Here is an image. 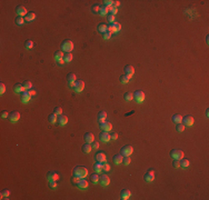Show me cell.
I'll return each mask as SVG.
<instances>
[{"label":"cell","mask_w":209,"mask_h":200,"mask_svg":"<svg viewBox=\"0 0 209 200\" xmlns=\"http://www.w3.org/2000/svg\"><path fill=\"white\" fill-rule=\"evenodd\" d=\"M145 180L147 182H151V181L155 180V172L154 170H149L146 175H145Z\"/></svg>","instance_id":"4fadbf2b"},{"label":"cell","mask_w":209,"mask_h":200,"mask_svg":"<svg viewBox=\"0 0 209 200\" xmlns=\"http://www.w3.org/2000/svg\"><path fill=\"white\" fill-rule=\"evenodd\" d=\"M35 19H36V13H34V12H28V15L25 17V20L27 22H31Z\"/></svg>","instance_id":"484cf974"},{"label":"cell","mask_w":209,"mask_h":200,"mask_svg":"<svg viewBox=\"0 0 209 200\" xmlns=\"http://www.w3.org/2000/svg\"><path fill=\"white\" fill-rule=\"evenodd\" d=\"M103 5H105V7L109 8V7H111V6H113V1L112 0H105V1H103Z\"/></svg>","instance_id":"60d3db41"},{"label":"cell","mask_w":209,"mask_h":200,"mask_svg":"<svg viewBox=\"0 0 209 200\" xmlns=\"http://www.w3.org/2000/svg\"><path fill=\"white\" fill-rule=\"evenodd\" d=\"M74 49V42L71 40H65L61 45V50L66 52H71Z\"/></svg>","instance_id":"7a4b0ae2"},{"label":"cell","mask_w":209,"mask_h":200,"mask_svg":"<svg viewBox=\"0 0 209 200\" xmlns=\"http://www.w3.org/2000/svg\"><path fill=\"white\" fill-rule=\"evenodd\" d=\"M63 52H62V50H58V51H56V53H55V59H56V61H59V60H61V59H63Z\"/></svg>","instance_id":"83f0119b"},{"label":"cell","mask_w":209,"mask_h":200,"mask_svg":"<svg viewBox=\"0 0 209 200\" xmlns=\"http://www.w3.org/2000/svg\"><path fill=\"white\" fill-rule=\"evenodd\" d=\"M108 12H110V15H113V16H115L116 13L118 12V9H117L116 7H113V6H111V7L108 8Z\"/></svg>","instance_id":"f35d334b"},{"label":"cell","mask_w":209,"mask_h":200,"mask_svg":"<svg viewBox=\"0 0 209 200\" xmlns=\"http://www.w3.org/2000/svg\"><path fill=\"white\" fill-rule=\"evenodd\" d=\"M74 176L80 177V178H86V177L88 176V169L85 168V167H82V166H78V167L74 168Z\"/></svg>","instance_id":"6da1fadb"},{"label":"cell","mask_w":209,"mask_h":200,"mask_svg":"<svg viewBox=\"0 0 209 200\" xmlns=\"http://www.w3.org/2000/svg\"><path fill=\"white\" fill-rule=\"evenodd\" d=\"M57 120H58V118H57V115H56V113H52V115L49 116V121H50V123H55Z\"/></svg>","instance_id":"74e56055"},{"label":"cell","mask_w":209,"mask_h":200,"mask_svg":"<svg viewBox=\"0 0 209 200\" xmlns=\"http://www.w3.org/2000/svg\"><path fill=\"white\" fill-rule=\"evenodd\" d=\"M53 113H56L57 116H60L61 113H62V109H61L60 107H56V108H55V112H53Z\"/></svg>","instance_id":"bcb514c9"},{"label":"cell","mask_w":209,"mask_h":200,"mask_svg":"<svg viewBox=\"0 0 209 200\" xmlns=\"http://www.w3.org/2000/svg\"><path fill=\"white\" fill-rule=\"evenodd\" d=\"M72 88H74V90L76 92H81L82 90H84V88H85V82L82 81V80H78V81L74 82V84L72 86Z\"/></svg>","instance_id":"5b68a950"},{"label":"cell","mask_w":209,"mask_h":200,"mask_svg":"<svg viewBox=\"0 0 209 200\" xmlns=\"http://www.w3.org/2000/svg\"><path fill=\"white\" fill-rule=\"evenodd\" d=\"M30 99H31V96H30L29 91H26V90H25V91L21 94V101L24 102V104H27V102H29Z\"/></svg>","instance_id":"5bb4252c"},{"label":"cell","mask_w":209,"mask_h":200,"mask_svg":"<svg viewBox=\"0 0 209 200\" xmlns=\"http://www.w3.org/2000/svg\"><path fill=\"white\" fill-rule=\"evenodd\" d=\"M22 86H24L25 90H30L31 89V87H32V83L30 81H25L24 83H22Z\"/></svg>","instance_id":"e575fe53"},{"label":"cell","mask_w":209,"mask_h":200,"mask_svg":"<svg viewBox=\"0 0 209 200\" xmlns=\"http://www.w3.org/2000/svg\"><path fill=\"white\" fill-rule=\"evenodd\" d=\"M6 92V86L5 83H0V94H3Z\"/></svg>","instance_id":"f907efd6"},{"label":"cell","mask_w":209,"mask_h":200,"mask_svg":"<svg viewBox=\"0 0 209 200\" xmlns=\"http://www.w3.org/2000/svg\"><path fill=\"white\" fill-rule=\"evenodd\" d=\"M130 161H131V160H130V156H126L125 158H123V165H125V166H128V165L130 164Z\"/></svg>","instance_id":"ee69618b"},{"label":"cell","mask_w":209,"mask_h":200,"mask_svg":"<svg viewBox=\"0 0 209 200\" xmlns=\"http://www.w3.org/2000/svg\"><path fill=\"white\" fill-rule=\"evenodd\" d=\"M99 10H100V7H99V6H94V7H92V11H94L95 13H98Z\"/></svg>","instance_id":"f5cc1de1"},{"label":"cell","mask_w":209,"mask_h":200,"mask_svg":"<svg viewBox=\"0 0 209 200\" xmlns=\"http://www.w3.org/2000/svg\"><path fill=\"white\" fill-rule=\"evenodd\" d=\"M47 178H48L49 182H50V181H57L58 179H59V175H58L57 172H55V171H51V172L48 174Z\"/></svg>","instance_id":"2e32d148"},{"label":"cell","mask_w":209,"mask_h":200,"mask_svg":"<svg viewBox=\"0 0 209 200\" xmlns=\"http://www.w3.org/2000/svg\"><path fill=\"white\" fill-rule=\"evenodd\" d=\"M134 73H135V69H134L132 66H127V67L125 68V75L128 76L129 78H131L132 76H134Z\"/></svg>","instance_id":"ac0fdd59"},{"label":"cell","mask_w":209,"mask_h":200,"mask_svg":"<svg viewBox=\"0 0 209 200\" xmlns=\"http://www.w3.org/2000/svg\"><path fill=\"white\" fill-rule=\"evenodd\" d=\"M100 128L103 131H110L112 129V125L108 121H103V122H100Z\"/></svg>","instance_id":"8fae6325"},{"label":"cell","mask_w":209,"mask_h":200,"mask_svg":"<svg viewBox=\"0 0 209 200\" xmlns=\"http://www.w3.org/2000/svg\"><path fill=\"white\" fill-rule=\"evenodd\" d=\"M120 30H121V24H119V22H116V21L108 27V31L111 32V34H117V32H119Z\"/></svg>","instance_id":"277c9868"},{"label":"cell","mask_w":209,"mask_h":200,"mask_svg":"<svg viewBox=\"0 0 209 200\" xmlns=\"http://www.w3.org/2000/svg\"><path fill=\"white\" fill-rule=\"evenodd\" d=\"M58 122H59V125H60V126L67 125V122H68L67 116H65V115H60V116L58 117Z\"/></svg>","instance_id":"cb8c5ba5"},{"label":"cell","mask_w":209,"mask_h":200,"mask_svg":"<svg viewBox=\"0 0 209 200\" xmlns=\"http://www.w3.org/2000/svg\"><path fill=\"white\" fill-rule=\"evenodd\" d=\"M100 16H106L107 13H108V8L107 7H102V8H100V10H99V12H98Z\"/></svg>","instance_id":"8d00e7d4"},{"label":"cell","mask_w":209,"mask_h":200,"mask_svg":"<svg viewBox=\"0 0 209 200\" xmlns=\"http://www.w3.org/2000/svg\"><path fill=\"white\" fill-rule=\"evenodd\" d=\"M118 6H120V1H118V0H116V1H113V7L117 8Z\"/></svg>","instance_id":"94428289"},{"label":"cell","mask_w":209,"mask_h":200,"mask_svg":"<svg viewBox=\"0 0 209 200\" xmlns=\"http://www.w3.org/2000/svg\"><path fill=\"white\" fill-rule=\"evenodd\" d=\"M173 167H175V168H179V167H180V162H179V160H175V162H173Z\"/></svg>","instance_id":"680465c9"},{"label":"cell","mask_w":209,"mask_h":200,"mask_svg":"<svg viewBox=\"0 0 209 200\" xmlns=\"http://www.w3.org/2000/svg\"><path fill=\"white\" fill-rule=\"evenodd\" d=\"M26 47H27V49L34 48V42H32V41H30V40H28V41H27V44H26Z\"/></svg>","instance_id":"681fc988"},{"label":"cell","mask_w":209,"mask_h":200,"mask_svg":"<svg viewBox=\"0 0 209 200\" xmlns=\"http://www.w3.org/2000/svg\"><path fill=\"white\" fill-rule=\"evenodd\" d=\"M85 140H86L87 143H92L95 141V136L91 132H87L85 135Z\"/></svg>","instance_id":"ffe728a7"},{"label":"cell","mask_w":209,"mask_h":200,"mask_svg":"<svg viewBox=\"0 0 209 200\" xmlns=\"http://www.w3.org/2000/svg\"><path fill=\"white\" fill-rule=\"evenodd\" d=\"M17 13L19 15V17H22V16H27L28 12H27V9L24 7V6H19L17 8Z\"/></svg>","instance_id":"7402d4cb"},{"label":"cell","mask_w":209,"mask_h":200,"mask_svg":"<svg viewBox=\"0 0 209 200\" xmlns=\"http://www.w3.org/2000/svg\"><path fill=\"white\" fill-rule=\"evenodd\" d=\"M9 116H10V115L7 112V111H3V112L1 113V117H2L3 119H7V118H9Z\"/></svg>","instance_id":"db71d44e"},{"label":"cell","mask_w":209,"mask_h":200,"mask_svg":"<svg viewBox=\"0 0 209 200\" xmlns=\"http://www.w3.org/2000/svg\"><path fill=\"white\" fill-rule=\"evenodd\" d=\"M29 94H30V96H35V94H36V91H35V90H32V89H30L29 90Z\"/></svg>","instance_id":"6125c7cd"},{"label":"cell","mask_w":209,"mask_h":200,"mask_svg":"<svg viewBox=\"0 0 209 200\" xmlns=\"http://www.w3.org/2000/svg\"><path fill=\"white\" fill-rule=\"evenodd\" d=\"M97 29H98V31L100 32V34H105V32L108 31V26H107L106 24H99L98 27H97Z\"/></svg>","instance_id":"d6986e66"},{"label":"cell","mask_w":209,"mask_h":200,"mask_svg":"<svg viewBox=\"0 0 209 200\" xmlns=\"http://www.w3.org/2000/svg\"><path fill=\"white\" fill-rule=\"evenodd\" d=\"M179 162H180V167H181V168H187V167L190 165L189 160H188V159H184V158L179 160Z\"/></svg>","instance_id":"f1b7e54d"},{"label":"cell","mask_w":209,"mask_h":200,"mask_svg":"<svg viewBox=\"0 0 209 200\" xmlns=\"http://www.w3.org/2000/svg\"><path fill=\"white\" fill-rule=\"evenodd\" d=\"M123 154H116V156H113V162H115L116 165H120L123 164Z\"/></svg>","instance_id":"d4e9b609"},{"label":"cell","mask_w":209,"mask_h":200,"mask_svg":"<svg viewBox=\"0 0 209 200\" xmlns=\"http://www.w3.org/2000/svg\"><path fill=\"white\" fill-rule=\"evenodd\" d=\"M106 118H107V112L106 111H100L98 115V121L99 122H103V121H106Z\"/></svg>","instance_id":"4316f807"},{"label":"cell","mask_w":209,"mask_h":200,"mask_svg":"<svg viewBox=\"0 0 209 200\" xmlns=\"http://www.w3.org/2000/svg\"><path fill=\"white\" fill-rule=\"evenodd\" d=\"M91 145H90V143H87L86 142V145H84L82 146V151L85 152V153H89V152L91 151Z\"/></svg>","instance_id":"f546056e"},{"label":"cell","mask_w":209,"mask_h":200,"mask_svg":"<svg viewBox=\"0 0 209 200\" xmlns=\"http://www.w3.org/2000/svg\"><path fill=\"white\" fill-rule=\"evenodd\" d=\"M134 152V148L131 146H125V147L121 148V153L123 156H131V153Z\"/></svg>","instance_id":"52a82bcc"},{"label":"cell","mask_w":209,"mask_h":200,"mask_svg":"<svg viewBox=\"0 0 209 200\" xmlns=\"http://www.w3.org/2000/svg\"><path fill=\"white\" fill-rule=\"evenodd\" d=\"M129 80H130V78L128 77V76H126V75H123L120 77V81L123 82V83H128V82H129Z\"/></svg>","instance_id":"ab89813d"},{"label":"cell","mask_w":209,"mask_h":200,"mask_svg":"<svg viewBox=\"0 0 209 200\" xmlns=\"http://www.w3.org/2000/svg\"><path fill=\"white\" fill-rule=\"evenodd\" d=\"M58 63H60V65H62L63 62H65V61H63V59H61V60H59V61H57Z\"/></svg>","instance_id":"be15d7a7"},{"label":"cell","mask_w":209,"mask_h":200,"mask_svg":"<svg viewBox=\"0 0 209 200\" xmlns=\"http://www.w3.org/2000/svg\"><path fill=\"white\" fill-rule=\"evenodd\" d=\"M94 169H95L96 172H101V171H102V164H101V162H97V164H95Z\"/></svg>","instance_id":"1f68e13d"},{"label":"cell","mask_w":209,"mask_h":200,"mask_svg":"<svg viewBox=\"0 0 209 200\" xmlns=\"http://www.w3.org/2000/svg\"><path fill=\"white\" fill-rule=\"evenodd\" d=\"M14 91H16V92H19V94H22V92L25 91L24 86H22V84H20V83L16 84V86H14Z\"/></svg>","instance_id":"4dcf8cb0"},{"label":"cell","mask_w":209,"mask_h":200,"mask_svg":"<svg viewBox=\"0 0 209 200\" xmlns=\"http://www.w3.org/2000/svg\"><path fill=\"white\" fill-rule=\"evenodd\" d=\"M134 99H135L138 104L142 102L145 100V94H144V91H140V90L136 91L135 94H134Z\"/></svg>","instance_id":"8992f818"},{"label":"cell","mask_w":209,"mask_h":200,"mask_svg":"<svg viewBox=\"0 0 209 200\" xmlns=\"http://www.w3.org/2000/svg\"><path fill=\"white\" fill-rule=\"evenodd\" d=\"M111 32H109V31H107V32H105V34H103V39H105V40H109V39L111 38Z\"/></svg>","instance_id":"c3c4849f"},{"label":"cell","mask_w":209,"mask_h":200,"mask_svg":"<svg viewBox=\"0 0 209 200\" xmlns=\"http://www.w3.org/2000/svg\"><path fill=\"white\" fill-rule=\"evenodd\" d=\"M99 138H100V140L102 142H108L109 140L111 139V136L109 135L108 131H102V132L99 135Z\"/></svg>","instance_id":"30bf717a"},{"label":"cell","mask_w":209,"mask_h":200,"mask_svg":"<svg viewBox=\"0 0 209 200\" xmlns=\"http://www.w3.org/2000/svg\"><path fill=\"white\" fill-rule=\"evenodd\" d=\"M110 170V166H109L107 162H103L102 164V171H109Z\"/></svg>","instance_id":"7dc6e473"},{"label":"cell","mask_w":209,"mask_h":200,"mask_svg":"<svg viewBox=\"0 0 209 200\" xmlns=\"http://www.w3.org/2000/svg\"><path fill=\"white\" fill-rule=\"evenodd\" d=\"M25 18H22V17H18L17 19H16V22H17V24H19V26H22V24H25Z\"/></svg>","instance_id":"b9f144b4"},{"label":"cell","mask_w":209,"mask_h":200,"mask_svg":"<svg viewBox=\"0 0 209 200\" xmlns=\"http://www.w3.org/2000/svg\"><path fill=\"white\" fill-rule=\"evenodd\" d=\"M132 99H134V94L131 92H126L125 94V100L126 101H131Z\"/></svg>","instance_id":"d590c367"},{"label":"cell","mask_w":209,"mask_h":200,"mask_svg":"<svg viewBox=\"0 0 209 200\" xmlns=\"http://www.w3.org/2000/svg\"><path fill=\"white\" fill-rule=\"evenodd\" d=\"M80 179H81V178H80V177H78V176H74V178H72V181H74V183H78V181H79Z\"/></svg>","instance_id":"9f6ffc18"},{"label":"cell","mask_w":209,"mask_h":200,"mask_svg":"<svg viewBox=\"0 0 209 200\" xmlns=\"http://www.w3.org/2000/svg\"><path fill=\"white\" fill-rule=\"evenodd\" d=\"M183 122L185 126H187V127H190V126L194 125V122H195V119H194V117L191 116H186L185 118H183Z\"/></svg>","instance_id":"9c48e42d"},{"label":"cell","mask_w":209,"mask_h":200,"mask_svg":"<svg viewBox=\"0 0 209 200\" xmlns=\"http://www.w3.org/2000/svg\"><path fill=\"white\" fill-rule=\"evenodd\" d=\"M120 196H121V199L123 200H127V199H129L130 196H131V191L128 190V189H125V190L121 191Z\"/></svg>","instance_id":"44dd1931"},{"label":"cell","mask_w":209,"mask_h":200,"mask_svg":"<svg viewBox=\"0 0 209 200\" xmlns=\"http://www.w3.org/2000/svg\"><path fill=\"white\" fill-rule=\"evenodd\" d=\"M71 60H72L71 52H67L65 56H63V61H65V62H70Z\"/></svg>","instance_id":"d6a6232c"},{"label":"cell","mask_w":209,"mask_h":200,"mask_svg":"<svg viewBox=\"0 0 209 200\" xmlns=\"http://www.w3.org/2000/svg\"><path fill=\"white\" fill-rule=\"evenodd\" d=\"M50 188L52 189L57 188V181H50Z\"/></svg>","instance_id":"11a10c76"},{"label":"cell","mask_w":209,"mask_h":200,"mask_svg":"<svg viewBox=\"0 0 209 200\" xmlns=\"http://www.w3.org/2000/svg\"><path fill=\"white\" fill-rule=\"evenodd\" d=\"M19 119H20V113L18 112V111H13V112L10 113L9 120L11 121V122H17Z\"/></svg>","instance_id":"7c38bea8"},{"label":"cell","mask_w":209,"mask_h":200,"mask_svg":"<svg viewBox=\"0 0 209 200\" xmlns=\"http://www.w3.org/2000/svg\"><path fill=\"white\" fill-rule=\"evenodd\" d=\"M77 185H78V187H79V189H82V190H84V189L88 188L89 183H88V181L87 180H85V178H81L79 181H78Z\"/></svg>","instance_id":"e0dca14e"},{"label":"cell","mask_w":209,"mask_h":200,"mask_svg":"<svg viewBox=\"0 0 209 200\" xmlns=\"http://www.w3.org/2000/svg\"><path fill=\"white\" fill-rule=\"evenodd\" d=\"M99 182H100L101 186L106 187V186H108L109 183H110V178H109L107 175H102V176L99 178Z\"/></svg>","instance_id":"ba28073f"},{"label":"cell","mask_w":209,"mask_h":200,"mask_svg":"<svg viewBox=\"0 0 209 200\" xmlns=\"http://www.w3.org/2000/svg\"><path fill=\"white\" fill-rule=\"evenodd\" d=\"M91 180H92V182L94 183H98L99 182V177H98V175H96V174H94L91 176Z\"/></svg>","instance_id":"7bdbcfd3"},{"label":"cell","mask_w":209,"mask_h":200,"mask_svg":"<svg viewBox=\"0 0 209 200\" xmlns=\"http://www.w3.org/2000/svg\"><path fill=\"white\" fill-rule=\"evenodd\" d=\"M111 136V139H113V140H117L118 139V133L117 132H113L112 135H110Z\"/></svg>","instance_id":"91938a15"},{"label":"cell","mask_w":209,"mask_h":200,"mask_svg":"<svg viewBox=\"0 0 209 200\" xmlns=\"http://www.w3.org/2000/svg\"><path fill=\"white\" fill-rule=\"evenodd\" d=\"M67 80H68V82H69V84L72 87V86L74 84V82L77 81V77H76V75H74V73H69L68 77H67Z\"/></svg>","instance_id":"603a6c76"},{"label":"cell","mask_w":209,"mask_h":200,"mask_svg":"<svg viewBox=\"0 0 209 200\" xmlns=\"http://www.w3.org/2000/svg\"><path fill=\"white\" fill-rule=\"evenodd\" d=\"M96 160H97V162H101V164L106 162L107 158H106L105 152H99V153H97L96 154Z\"/></svg>","instance_id":"9a60e30c"},{"label":"cell","mask_w":209,"mask_h":200,"mask_svg":"<svg viewBox=\"0 0 209 200\" xmlns=\"http://www.w3.org/2000/svg\"><path fill=\"white\" fill-rule=\"evenodd\" d=\"M115 20H116V18H115V16H113V15H109L108 16V21L110 22V24H113V22H115Z\"/></svg>","instance_id":"816d5d0a"},{"label":"cell","mask_w":209,"mask_h":200,"mask_svg":"<svg viewBox=\"0 0 209 200\" xmlns=\"http://www.w3.org/2000/svg\"><path fill=\"white\" fill-rule=\"evenodd\" d=\"M91 148H92V149H95V150L98 149V148H99V143H98V142H92Z\"/></svg>","instance_id":"6f0895ef"},{"label":"cell","mask_w":209,"mask_h":200,"mask_svg":"<svg viewBox=\"0 0 209 200\" xmlns=\"http://www.w3.org/2000/svg\"><path fill=\"white\" fill-rule=\"evenodd\" d=\"M183 118H184V117H181L180 115H175V116L172 117V120H173V122L180 123L181 121H183Z\"/></svg>","instance_id":"836d02e7"},{"label":"cell","mask_w":209,"mask_h":200,"mask_svg":"<svg viewBox=\"0 0 209 200\" xmlns=\"http://www.w3.org/2000/svg\"><path fill=\"white\" fill-rule=\"evenodd\" d=\"M184 130H185V125L178 123V126H177V131H178V132H183Z\"/></svg>","instance_id":"f6af8a7d"},{"label":"cell","mask_w":209,"mask_h":200,"mask_svg":"<svg viewBox=\"0 0 209 200\" xmlns=\"http://www.w3.org/2000/svg\"><path fill=\"white\" fill-rule=\"evenodd\" d=\"M170 156H171V158L175 159V160H180L184 158V151H181V150H179V149H173V150H171Z\"/></svg>","instance_id":"3957f363"}]
</instances>
